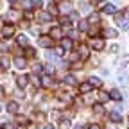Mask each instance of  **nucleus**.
Returning a JSON list of instances; mask_svg holds the SVG:
<instances>
[{"mask_svg":"<svg viewBox=\"0 0 129 129\" xmlns=\"http://www.w3.org/2000/svg\"><path fill=\"white\" fill-rule=\"evenodd\" d=\"M32 6H34V7H41L43 6V0H32Z\"/></svg>","mask_w":129,"mask_h":129,"instance_id":"f704fd0d","label":"nucleus"},{"mask_svg":"<svg viewBox=\"0 0 129 129\" xmlns=\"http://www.w3.org/2000/svg\"><path fill=\"white\" fill-rule=\"evenodd\" d=\"M59 23H61V25H68V27H70V16H61Z\"/></svg>","mask_w":129,"mask_h":129,"instance_id":"a878e982","label":"nucleus"},{"mask_svg":"<svg viewBox=\"0 0 129 129\" xmlns=\"http://www.w3.org/2000/svg\"><path fill=\"white\" fill-rule=\"evenodd\" d=\"M68 61H72V63H75V61H79L81 59V56H79V52H68Z\"/></svg>","mask_w":129,"mask_h":129,"instance_id":"aec40b11","label":"nucleus"},{"mask_svg":"<svg viewBox=\"0 0 129 129\" xmlns=\"http://www.w3.org/2000/svg\"><path fill=\"white\" fill-rule=\"evenodd\" d=\"M117 79H118V83H120L122 86H127V84H129V75H127L124 70H120V72H118Z\"/></svg>","mask_w":129,"mask_h":129,"instance_id":"39448f33","label":"nucleus"},{"mask_svg":"<svg viewBox=\"0 0 129 129\" xmlns=\"http://www.w3.org/2000/svg\"><path fill=\"white\" fill-rule=\"evenodd\" d=\"M45 129H54V127L52 125H45Z\"/></svg>","mask_w":129,"mask_h":129,"instance_id":"37998d69","label":"nucleus"},{"mask_svg":"<svg viewBox=\"0 0 129 129\" xmlns=\"http://www.w3.org/2000/svg\"><path fill=\"white\" fill-rule=\"evenodd\" d=\"M68 34H70V40H75V38L79 36V32H77V30H70Z\"/></svg>","mask_w":129,"mask_h":129,"instance_id":"c9c22d12","label":"nucleus"},{"mask_svg":"<svg viewBox=\"0 0 129 129\" xmlns=\"http://www.w3.org/2000/svg\"><path fill=\"white\" fill-rule=\"evenodd\" d=\"M59 125H61L63 129H68V127H70V120H68V118H63V120L59 122Z\"/></svg>","mask_w":129,"mask_h":129,"instance_id":"bb28decb","label":"nucleus"},{"mask_svg":"<svg viewBox=\"0 0 129 129\" xmlns=\"http://www.w3.org/2000/svg\"><path fill=\"white\" fill-rule=\"evenodd\" d=\"M11 36H14V25L7 23L0 29V40H6V38H11Z\"/></svg>","mask_w":129,"mask_h":129,"instance_id":"f257e3e1","label":"nucleus"},{"mask_svg":"<svg viewBox=\"0 0 129 129\" xmlns=\"http://www.w3.org/2000/svg\"><path fill=\"white\" fill-rule=\"evenodd\" d=\"M14 64H16V68H25V64H27V61H25V57H14Z\"/></svg>","mask_w":129,"mask_h":129,"instance_id":"ddd939ff","label":"nucleus"},{"mask_svg":"<svg viewBox=\"0 0 129 129\" xmlns=\"http://www.w3.org/2000/svg\"><path fill=\"white\" fill-rule=\"evenodd\" d=\"M0 64H2L4 68H9V59L7 57H2V59H0Z\"/></svg>","mask_w":129,"mask_h":129,"instance_id":"7c9ffc66","label":"nucleus"},{"mask_svg":"<svg viewBox=\"0 0 129 129\" xmlns=\"http://www.w3.org/2000/svg\"><path fill=\"white\" fill-rule=\"evenodd\" d=\"M88 23H99V14L97 13H91L88 16Z\"/></svg>","mask_w":129,"mask_h":129,"instance_id":"4be33fe9","label":"nucleus"},{"mask_svg":"<svg viewBox=\"0 0 129 129\" xmlns=\"http://www.w3.org/2000/svg\"><path fill=\"white\" fill-rule=\"evenodd\" d=\"M88 20H81L79 22V30H88Z\"/></svg>","mask_w":129,"mask_h":129,"instance_id":"393cba45","label":"nucleus"},{"mask_svg":"<svg viewBox=\"0 0 129 129\" xmlns=\"http://www.w3.org/2000/svg\"><path fill=\"white\" fill-rule=\"evenodd\" d=\"M77 52H79L81 59H86V57H88V52H90V50H88V47H86V45H81Z\"/></svg>","mask_w":129,"mask_h":129,"instance_id":"f8f14e48","label":"nucleus"},{"mask_svg":"<svg viewBox=\"0 0 129 129\" xmlns=\"http://www.w3.org/2000/svg\"><path fill=\"white\" fill-rule=\"evenodd\" d=\"M109 120H113V122H122V117H120L118 111H111V113H109Z\"/></svg>","mask_w":129,"mask_h":129,"instance_id":"2eb2a0df","label":"nucleus"},{"mask_svg":"<svg viewBox=\"0 0 129 129\" xmlns=\"http://www.w3.org/2000/svg\"><path fill=\"white\" fill-rule=\"evenodd\" d=\"M16 129H27L25 125H18V127H16Z\"/></svg>","mask_w":129,"mask_h":129,"instance_id":"79ce46f5","label":"nucleus"},{"mask_svg":"<svg viewBox=\"0 0 129 129\" xmlns=\"http://www.w3.org/2000/svg\"><path fill=\"white\" fill-rule=\"evenodd\" d=\"M38 43H40V47H43V48H50V47H54V40H52L50 36H40Z\"/></svg>","mask_w":129,"mask_h":129,"instance_id":"f03ea898","label":"nucleus"},{"mask_svg":"<svg viewBox=\"0 0 129 129\" xmlns=\"http://www.w3.org/2000/svg\"><path fill=\"white\" fill-rule=\"evenodd\" d=\"M93 90V86L90 84V83H83V84H79V91L81 93H90Z\"/></svg>","mask_w":129,"mask_h":129,"instance_id":"9d476101","label":"nucleus"},{"mask_svg":"<svg viewBox=\"0 0 129 129\" xmlns=\"http://www.w3.org/2000/svg\"><path fill=\"white\" fill-rule=\"evenodd\" d=\"M61 11L63 13H70V4H61Z\"/></svg>","mask_w":129,"mask_h":129,"instance_id":"473e14b6","label":"nucleus"},{"mask_svg":"<svg viewBox=\"0 0 129 129\" xmlns=\"http://www.w3.org/2000/svg\"><path fill=\"white\" fill-rule=\"evenodd\" d=\"M118 25H120V27H122L124 30H127V29H129V20H127V18H124V20H122V22H120Z\"/></svg>","mask_w":129,"mask_h":129,"instance_id":"cd10ccee","label":"nucleus"},{"mask_svg":"<svg viewBox=\"0 0 129 129\" xmlns=\"http://www.w3.org/2000/svg\"><path fill=\"white\" fill-rule=\"evenodd\" d=\"M41 84H43L45 88H50V86H54V81H52V77H50V75L47 74V75H43V77H41Z\"/></svg>","mask_w":129,"mask_h":129,"instance_id":"0eeeda50","label":"nucleus"},{"mask_svg":"<svg viewBox=\"0 0 129 129\" xmlns=\"http://www.w3.org/2000/svg\"><path fill=\"white\" fill-rule=\"evenodd\" d=\"M16 84H18V88H25L29 84V77L27 75H18L16 77Z\"/></svg>","mask_w":129,"mask_h":129,"instance_id":"423d86ee","label":"nucleus"},{"mask_svg":"<svg viewBox=\"0 0 129 129\" xmlns=\"http://www.w3.org/2000/svg\"><path fill=\"white\" fill-rule=\"evenodd\" d=\"M48 13H50V14H57V13H59V9H57V6H56V4H52L50 7H48Z\"/></svg>","mask_w":129,"mask_h":129,"instance_id":"c85d7f7f","label":"nucleus"},{"mask_svg":"<svg viewBox=\"0 0 129 129\" xmlns=\"http://www.w3.org/2000/svg\"><path fill=\"white\" fill-rule=\"evenodd\" d=\"M127 14H129V9H127Z\"/></svg>","mask_w":129,"mask_h":129,"instance_id":"a18cd8bd","label":"nucleus"},{"mask_svg":"<svg viewBox=\"0 0 129 129\" xmlns=\"http://www.w3.org/2000/svg\"><path fill=\"white\" fill-rule=\"evenodd\" d=\"M88 83H90L93 88H101V86H102V81H101L99 77H90V79H88Z\"/></svg>","mask_w":129,"mask_h":129,"instance_id":"9b49d317","label":"nucleus"},{"mask_svg":"<svg viewBox=\"0 0 129 129\" xmlns=\"http://www.w3.org/2000/svg\"><path fill=\"white\" fill-rule=\"evenodd\" d=\"M102 11H104L106 14H117V6H113V4H106Z\"/></svg>","mask_w":129,"mask_h":129,"instance_id":"1a4fd4ad","label":"nucleus"},{"mask_svg":"<svg viewBox=\"0 0 129 129\" xmlns=\"http://www.w3.org/2000/svg\"><path fill=\"white\" fill-rule=\"evenodd\" d=\"M9 2H14V0H9Z\"/></svg>","mask_w":129,"mask_h":129,"instance_id":"c03bdc74","label":"nucleus"},{"mask_svg":"<svg viewBox=\"0 0 129 129\" xmlns=\"http://www.w3.org/2000/svg\"><path fill=\"white\" fill-rule=\"evenodd\" d=\"M54 52H56L57 57H61V56L64 54V48H63V47H56V50H54Z\"/></svg>","mask_w":129,"mask_h":129,"instance_id":"c756f323","label":"nucleus"},{"mask_svg":"<svg viewBox=\"0 0 129 129\" xmlns=\"http://www.w3.org/2000/svg\"><path fill=\"white\" fill-rule=\"evenodd\" d=\"M109 99H111L109 93H106V91H101V93H99V101H101V102H106V101H109Z\"/></svg>","mask_w":129,"mask_h":129,"instance_id":"b1692460","label":"nucleus"},{"mask_svg":"<svg viewBox=\"0 0 129 129\" xmlns=\"http://www.w3.org/2000/svg\"><path fill=\"white\" fill-rule=\"evenodd\" d=\"M4 129H13V125H11V124H6V125H4Z\"/></svg>","mask_w":129,"mask_h":129,"instance_id":"ea45409f","label":"nucleus"},{"mask_svg":"<svg viewBox=\"0 0 129 129\" xmlns=\"http://www.w3.org/2000/svg\"><path fill=\"white\" fill-rule=\"evenodd\" d=\"M63 34H64V30H63L61 27H54V29L50 30V38H52V40H61Z\"/></svg>","mask_w":129,"mask_h":129,"instance_id":"20e7f679","label":"nucleus"},{"mask_svg":"<svg viewBox=\"0 0 129 129\" xmlns=\"http://www.w3.org/2000/svg\"><path fill=\"white\" fill-rule=\"evenodd\" d=\"M109 50H111V52H118V45H111Z\"/></svg>","mask_w":129,"mask_h":129,"instance_id":"58836bf2","label":"nucleus"},{"mask_svg":"<svg viewBox=\"0 0 129 129\" xmlns=\"http://www.w3.org/2000/svg\"><path fill=\"white\" fill-rule=\"evenodd\" d=\"M106 0H95V4H104Z\"/></svg>","mask_w":129,"mask_h":129,"instance_id":"a19ab883","label":"nucleus"},{"mask_svg":"<svg viewBox=\"0 0 129 129\" xmlns=\"http://www.w3.org/2000/svg\"><path fill=\"white\" fill-rule=\"evenodd\" d=\"M16 43H18L20 47H27V43H29V38H27L25 34H20L18 38H16Z\"/></svg>","mask_w":129,"mask_h":129,"instance_id":"4468645a","label":"nucleus"},{"mask_svg":"<svg viewBox=\"0 0 129 129\" xmlns=\"http://www.w3.org/2000/svg\"><path fill=\"white\" fill-rule=\"evenodd\" d=\"M93 111H95V115H104V106L102 104H95Z\"/></svg>","mask_w":129,"mask_h":129,"instance_id":"5701e85b","label":"nucleus"},{"mask_svg":"<svg viewBox=\"0 0 129 129\" xmlns=\"http://www.w3.org/2000/svg\"><path fill=\"white\" fill-rule=\"evenodd\" d=\"M61 47L64 48V50H72V40L68 38V40H63L61 41Z\"/></svg>","mask_w":129,"mask_h":129,"instance_id":"412c9836","label":"nucleus"},{"mask_svg":"<svg viewBox=\"0 0 129 129\" xmlns=\"http://www.w3.org/2000/svg\"><path fill=\"white\" fill-rule=\"evenodd\" d=\"M109 97H111L113 101H122V95H120L118 90H111V91H109Z\"/></svg>","mask_w":129,"mask_h":129,"instance_id":"a211bd4d","label":"nucleus"},{"mask_svg":"<svg viewBox=\"0 0 129 129\" xmlns=\"http://www.w3.org/2000/svg\"><path fill=\"white\" fill-rule=\"evenodd\" d=\"M104 36H106V38H117L118 32H117L115 29H106V30H104Z\"/></svg>","mask_w":129,"mask_h":129,"instance_id":"f3484780","label":"nucleus"},{"mask_svg":"<svg viewBox=\"0 0 129 129\" xmlns=\"http://www.w3.org/2000/svg\"><path fill=\"white\" fill-rule=\"evenodd\" d=\"M88 129H101V125H99V124H90Z\"/></svg>","mask_w":129,"mask_h":129,"instance_id":"4c0bfd02","label":"nucleus"},{"mask_svg":"<svg viewBox=\"0 0 129 129\" xmlns=\"http://www.w3.org/2000/svg\"><path fill=\"white\" fill-rule=\"evenodd\" d=\"M88 32H90V36H93V38L97 36V29H95V27H91V29H88Z\"/></svg>","mask_w":129,"mask_h":129,"instance_id":"e433bc0d","label":"nucleus"},{"mask_svg":"<svg viewBox=\"0 0 129 129\" xmlns=\"http://www.w3.org/2000/svg\"><path fill=\"white\" fill-rule=\"evenodd\" d=\"M64 83L68 86H74V84H77V79H75V75H67L64 77Z\"/></svg>","mask_w":129,"mask_h":129,"instance_id":"6ab92c4d","label":"nucleus"},{"mask_svg":"<svg viewBox=\"0 0 129 129\" xmlns=\"http://www.w3.org/2000/svg\"><path fill=\"white\" fill-rule=\"evenodd\" d=\"M38 18H40V22H50V20H52V14L48 13V11H41V13L38 14Z\"/></svg>","mask_w":129,"mask_h":129,"instance_id":"6e6552de","label":"nucleus"},{"mask_svg":"<svg viewBox=\"0 0 129 129\" xmlns=\"http://www.w3.org/2000/svg\"><path fill=\"white\" fill-rule=\"evenodd\" d=\"M27 56H29V57H34V56H36L34 48H29V47H27Z\"/></svg>","mask_w":129,"mask_h":129,"instance_id":"72a5a7b5","label":"nucleus"},{"mask_svg":"<svg viewBox=\"0 0 129 129\" xmlns=\"http://www.w3.org/2000/svg\"><path fill=\"white\" fill-rule=\"evenodd\" d=\"M90 47L93 48V50H102V48L106 47V43H104V40H99V38H93V40L90 41Z\"/></svg>","mask_w":129,"mask_h":129,"instance_id":"7ed1b4c3","label":"nucleus"},{"mask_svg":"<svg viewBox=\"0 0 129 129\" xmlns=\"http://www.w3.org/2000/svg\"><path fill=\"white\" fill-rule=\"evenodd\" d=\"M25 9H30L32 7V0H23V4H22Z\"/></svg>","mask_w":129,"mask_h":129,"instance_id":"2f4dec72","label":"nucleus"},{"mask_svg":"<svg viewBox=\"0 0 129 129\" xmlns=\"http://www.w3.org/2000/svg\"><path fill=\"white\" fill-rule=\"evenodd\" d=\"M7 111L9 113H16V111H18V102H14V101L7 102Z\"/></svg>","mask_w":129,"mask_h":129,"instance_id":"dca6fc26","label":"nucleus"}]
</instances>
